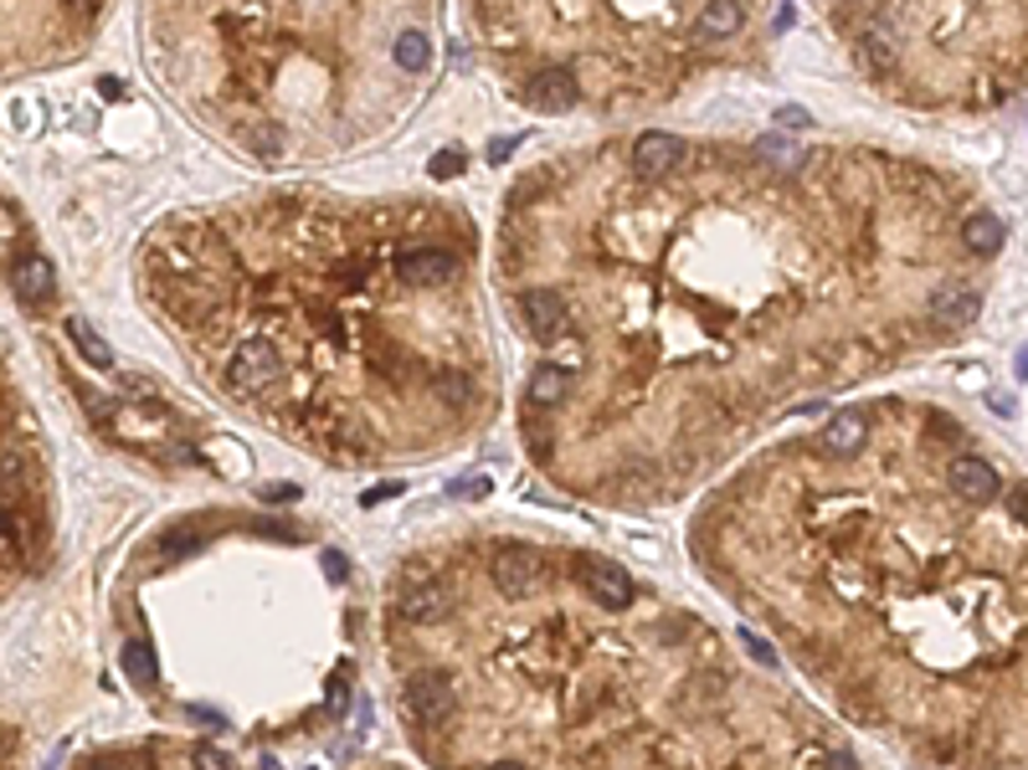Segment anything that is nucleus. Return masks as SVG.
<instances>
[{
	"label": "nucleus",
	"instance_id": "obj_1",
	"mask_svg": "<svg viewBox=\"0 0 1028 770\" xmlns=\"http://www.w3.org/2000/svg\"><path fill=\"white\" fill-rule=\"evenodd\" d=\"M278 375H284V354L273 350L268 339H242L232 350V360H227V381L242 396H257V390L278 385Z\"/></svg>",
	"mask_w": 1028,
	"mask_h": 770
},
{
	"label": "nucleus",
	"instance_id": "obj_2",
	"mask_svg": "<svg viewBox=\"0 0 1028 770\" xmlns=\"http://www.w3.org/2000/svg\"><path fill=\"white\" fill-rule=\"evenodd\" d=\"M489 575L494 591H505V596H535L545 586V555L530 545H505V550H494Z\"/></svg>",
	"mask_w": 1028,
	"mask_h": 770
},
{
	"label": "nucleus",
	"instance_id": "obj_3",
	"mask_svg": "<svg viewBox=\"0 0 1028 770\" xmlns=\"http://www.w3.org/2000/svg\"><path fill=\"white\" fill-rule=\"evenodd\" d=\"M406 709L417 714L421 724H448L458 709V693L453 684H448V673H412L406 678Z\"/></svg>",
	"mask_w": 1028,
	"mask_h": 770
},
{
	"label": "nucleus",
	"instance_id": "obj_4",
	"mask_svg": "<svg viewBox=\"0 0 1028 770\" xmlns=\"http://www.w3.org/2000/svg\"><path fill=\"white\" fill-rule=\"evenodd\" d=\"M581 581H587V591L597 596V606H608V611H627L633 606V575H627L617 560H602V555H591V560H581Z\"/></svg>",
	"mask_w": 1028,
	"mask_h": 770
},
{
	"label": "nucleus",
	"instance_id": "obj_5",
	"mask_svg": "<svg viewBox=\"0 0 1028 770\" xmlns=\"http://www.w3.org/2000/svg\"><path fill=\"white\" fill-rule=\"evenodd\" d=\"M453 268H458V257L448 247H406L396 257V278L406 288H432L442 278H453Z\"/></svg>",
	"mask_w": 1028,
	"mask_h": 770
},
{
	"label": "nucleus",
	"instance_id": "obj_6",
	"mask_svg": "<svg viewBox=\"0 0 1028 770\" xmlns=\"http://www.w3.org/2000/svg\"><path fill=\"white\" fill-rule=\"evenodd\" d=\"M946 483H951V493L967 499V503H993L997 493H1003L997 468L993 463H982V457H957V463L946 468Z\"/></svg>",
	"mask_w": 1028,
	"mask_h": 770
},
{
	"label": "nucleus",
	"instance_id": "obj_7",
	"mask_svg": "<svg viewBox=\"0 0 1028 770\" xmlns=\"http://www.w3.org/2000/svg\"><path fill=\"white\" fill-rule=\"evenodd\" d=\"M524 98L535 103L540 114H566V108H576V78H571V68H545V72H535L530 78V88H524Z\"/></svg>",
	"mask_w": 1028,
	"mask_h": 770
},
{
	"label": "nucleus",
	"instance_id": "obj_8",
	"mask_svg": "<svg viewBox=\"0 0 1028 770\" xmlns=\"http://www.w3.org/2000/svg\"><path fill=\"white\" fill-rule=\"evenodd\" d=\"M679 160H684V144L674 135H643L633 144V170L643 180H663L669 170H679Z\"/></svg>",
	"mask_w": 1028,
	"mask_h": 770
},
{
	"label": "nucleus",
	"instance_id": "obj_9",
	"mask_svg": "<svg viewBox=\"0 0 1028 770\" xmlns=\"http://www.w3.org/2000/svg\"><path fill=\"white\" fill-rule=\"evenodd\" d=\"M520 308H524V324H530V335H535V339H561V335H566V324H571V318H566V303H561L551 288L524 293Z\"/></svg>",
	"mask_w": 1028,
	"mask_h": 770
},
{
	"label": "nucleus",
	"instance_id": "obj_10",
	"mask_svg": "<svg viewBox=\"0 0 1028 770\" xmlns=\"http://www.w3.org/2000/svg\"><path fill=\"white\" fill-rule=\"evenodd\" d=\"M864 436H869V421H864L859 411H839V417H828V427L818 432V447H823L828 457H854L864 447Z\"/></svg>",
	"mask_w": 1028,
	"mask_h": 770
},
{
	"label": "nucleus",
	"instance_id": "obj_11",
	"mask_svg": "<svg viewBox=\"0 0 1028 770\" xmlns=\"http://www.w3.org/2000/svg\"><path fill=\"white\" fill-rule=\"evenodd\" d=\"M16 293H21V303H32V308H42V303L51 299V288H57V272H51V262L42 257V252H32V257H21L16 262Z\"/></svg>",
	"mask_w": 1028,
	"mask_h": 770
},
{
	"label": "nucleus",
	"instance_id": "obj_12",
	"mask_svg": "<svg viewBox=\"0 0 1028 770\" xmlns=\"http://www.w3.org/2000/svg\"><path fill=\"white\" fill-rule=\"evenodd\" d=\"M402 617L406 621H438L448 617V591L438 581H421V586L402 591Z\"/></svg>",
	"mask_w": 1028,
	"mask_h": 770
},
{
	"label": "nucleus",
	"instance_id": "obj_13",
	"mask_svg": "<svg viewBox=\"0 0 1028 770\" xmlns=\"http://www.w3.org/2000/svg\"><path fill=\"white\" fill-rule=\"evenodd\" d=\"M931 318L946 324V329H957V324H967V318H978V293H972V288H942V293L931 299Z\"/></svg>",
	"mask_w": 1028,
	"mask_h": 770
},
{
	"label": "nucleus",
	"instance_id": "obj_14",
	"mask_svg": "<svg viewBox=\"0 0 1028 770\" xmlns=\"http://www.w3.org/2000/svg\"><path fill=\"white\" fill-rule=\"evenodd\" d=\"M741 32V0H705L700 11V36L705 42H720V36Z\"/></svg>",
	"mask_w": 1028,
	"mask_h": 770
},
{
	"label": "nucleus",
	"instance_id": "obj_15",
	"mask_svg": "<svg viewBox=\"0 0 1028 770\" xmlns=\"http://www.w3.org/2000/svg\"><path fill=\"white\" fill-rule=\"evenodd\" d=\"M961 242H967L972 257H993V252H1003V221L987 217V211H978V217L961 226Z\"/></svg>",
	"mask_w": 1028,
	"mask_h": 770
},
{
	"label": "nucleus",
	"instance_id": "obj_16",
	"mask_svg": "<svg viewBox=\"0 0 1028 770\" xmlns=\"http://www.w3.org/2000/svg\"><path fill=\"white\" fill-rule=\"evenodd\" d=\"M524 396H530V406H535V411L561 406V401H566V370H561V365H540L535 375H530V390H524Z\"/></svg>",
	"mask_w": 1028,
	"mask_h": 770
},
{
	"label": "nucleus",
	"instance_id": "obj_17",
	"mask_svg": "<svg viewBox=\"0 0 1028 770\" xmlns=\"http://www.w3.org/2000/svg\"><path fill=\"white\" fill-rule=\"evenodd\" d=\"M68 339L78 345V354H83L88 365H99V370L114 365V350H108V345H103V339L93 335V324H88V318H78V314L68 318Z\"/></svg>",
	"mask_w": 1028,
	"mask_h": 770
},
{
	"label": "nucleus",
	"instance_id": "obj_18",
	"mask_svg": "<svg viewBox=\"0 0 1028 770\" xmlns=\"http://www.w3.org/2000/svg\"><path fill=\"white\" fill-rule=\"evenodd\" d=\"M124 673H129V684L135 688L160 684V663H154V653L145 648V642H129V648H124Z\"/></svg>",
	"mask_w": 1028,
	"mask_h": 770
},
{
	"label": "nucleus",
	"instance_id": "obj_19",
	"mask_svg": "<svg viewBox=\"0 0 1028 770\" xmlns=\"http://www.w3.org/2000/svg\"><path fill=\"white\" fill-rule=\"evenodd\" d=\"M391 57H396V68L421 72L427 68V57H432V42H427L421 32H402L396 36V47H391Z\"/></svg>",
	"mask_w": 1028,
	"mask_h": 770
},
{
	"label": "nucleus",
	"instance_id": "obj_20",
	"mask_svg": "<svg viewBox=\"0 0 1028 770\" xmlns=\"http://www.w3.org/2000/svg\"><path fill=\"white\" fill-rule=\"evenodd\" d=\"M761 154H772V160H782V165H802V150L787 144V139H776V135L761 139Z\"/></svg>",
	"mask_w": 1028,
	"mask_h": 770
},
{
	"label": "nucleus",
	"instance_id": "obj_21",
	"mask_svg": "<svg viewBox=\"0 0 1028 770\" xmlns=\"http://www.w3.org/2000/svg\"><path fill=\"white\" fill-rule=\"evenodd\" d=\"M196 770H236L221 745H196Z\"/></svg>",
	"mask_w": 1028,
	"mask_h": 770
},
{
	"label": "nucleus",
	"instance_id": "obj_22",
	"mask_svg": "<svg viewBox=\"0 0 1028 770\" xmlns=\"http://www.w3.org/2000/svg\"><path fill=\"white\" fill-rule=\"evenodd\" d=\"M458 170H463V154H458V150H442L438 160H432V175H438V180H442V175H458Z\"/></svg>",
	"mask_w": 1028,
	"mask_h": 770
},
{
	"label": "nucleus",
	"instance_id": "obj_23",
	"mask_svg": "<svg viewBox=\"0 0 1028 770\" xmlns=\"http://www.w3.org/2000/svg\"><path fill=\"white\" fill-rule=\"evenodd\" d=\"M741 637H746V648H751V657H761L766 668H776V653H772V648H766V642H756V637H751V632H741Z\"/></svg>",
	"mask_w": 1028,
	"mask_h": 770
},
{
	"label": "nucleus",
	"instance_id": "obj_24",
	"mask_svg": "<svg viewBox=\"0 0 1028 770\" xmlns=\"http://www.w3.org/2000/svg\"><path fill=\"white\" fill-rule=\"evenodd\" d=\"M16 478H21V457L5 453V457H0V483H16Z\"/></svg>",
	"mask_w": 1028,
	"mask_h": 770
},
{
	"label": "nucleus",
	"instance_id": "obj_25",
	"mask_svg": "<svg viewBox=\"0 0 1028 770\" xmlns=\"http://www.w3.org/2000/svg\"><path fill=\"white\" fill-rule=\"evenodd\" d=\"M453 493H463V499H469V493H473V499H478V493H489V483H484V478H458V483H453Z\"/></svg>",
	"mask_w": 1028,
	"mask_h": 770
},
{
	"label": "nucleus",
	"instance_id": "obj_26",
	"mask_svg": "<svg viewBox=\"0 0 1028 770\" xmlns=\"http://www.w3.org/2000/svg\"><path fill=\"white\" fill-rule=\"evenodd\" d=\"M828 770H859V760H854L848 750H833L828 755Z\"/></svg>",
	"mask_w": 1028,
	"mask_h": 770
},
{
	"label": "nucleus",
	"instance_id": "obj_27",
	"mask_svg": "<svg viewBox=\"0 0 1028 770\" xmlns=\"http://www.w3.org/2000/svg\"><path fill=\"white\" fill-rule=\"evenodd\" d=\"M1008 503H1013V514H1018V520L1028 524V488H1013V493H1008Z\"/></svg>",
	"mask_w": 1028,
	"mask_h": 770
},
{
	"label": "nucleus",
	"instance_id": "obj_28",
	"mask_svg": "<svg viewBox=\"0 0 1028 770\" xmlns=\"http://www.w3.org/2000/svg\"><path fill=\"white\" fill-rule=\"evenodd\" d=\"M324 575H330V581H345V560H339L335 550L324 555Z\"/></svg>",
	"mask_w": 1028,
	"mask_h": 770
},
{
	"label": "nucleus",
	"instance_id": "obj_29",
	"mask_svg": "<svg viewBox=\"0 0 1028 770\" xmlns=\"http://www.w3.org/2000/svg\"><path fill=\"white\" fill-rule=\"evenodd\" d=\"M515 144H520V139H499V144L489 150V160H494V165H505L509 154H515Z\"/></svg>",
	"mask_w": 1028,
	"mask_h": 770
},
{
	"label": "nucleus",
	"instance_id": "obj_30",
	"mask_svg": "<svg viewBox=\"0 0 1028 770\" xmlns=\"http://www.w3.org/2000/svg\"><path fill=\"white\" fill-rule=\"evenodd\" d=\"M776 118H782V124H793V129H808V114H802V108H782Z\"/></svg>",
	"mask_w": 1028,
	"mask_h": 770
},
{
	"label": "nucleus",
	"instance_id": "obj_31",
	"mask_svg": "<svg viewBox=\"0 0 1028 770\" xmlns=\"http://www.w3.org/2000/svg\"><path fill=\"white\" fill-rule=\"evenodd\" d=\"M484 770H524L520 760H494V766H484Z\"/></svg>",
	"mask_w": 1028,
	"mask_h": 770
},
{
	"label": "nucleus",
	"instance_id": "obj_32",
	"mask_svg": "<svg viewBox=\"0 0 1028 770\" xmlns=\"http://www.w3.org/2000/svg\"><path fill=\"white\" fill-rule=\"evenodd\" d=\"M1018 370H1024V375H1028V350H1024V360H1018Z\"/></svg>",
	"mask_w": 1028,
	"mask_h": 770
}]
</instances>
